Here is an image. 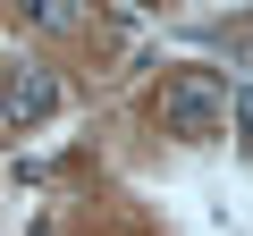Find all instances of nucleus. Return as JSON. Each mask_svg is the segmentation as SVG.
Wrapping results in <instances>:
<instances>
[{"label":"nucleus","mask_w":253,"mask_h":236,"mask_svg":"<svg viewBox=\"0 0 253 236\" xmlns=\"http://www.w3.org/2000/svg\"><path fill=\"white\" fill-rule=\"evenodd\" d=\"M68 93H59V76L51 68H9V84H0V110L17 118V127H34V118H51Z\"/></svg>","instance_id":"nucleus-2"},{"label":"nucleus","mask_w":253,"mask_h":236,"mask_svg":"<svg viewBox=\"0 0 253 236\" xmlns=\"http://www.w3.org/2000/svg\"><path fill=\"white\" fill-rule=\"evenodd\" d=\"M161 127L186 135V144H211L219 127H245V84H228L211 68H177L161 84Z\"/></svg>","instance_id":"nucleus-1"},{"label":"nucleus","mask_w":253,"mask_h":236,"mask_svg":"<svg viewBox=\"0 0 253 236\" xmlns=\"http://www.w3.org/2000/svg\"><path fill=\"white\" fill-rule=\"evenodd\" d=\"M34 9V26H51V34H76L84 26V0H26Z\"/></svg>","instance_id":"nucleus-3"}]
</instances>
